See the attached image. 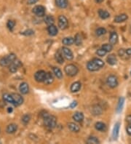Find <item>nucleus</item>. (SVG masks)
I'll list each match as a JSON object with an SVG mask.
<instances>
[{
    "instance_id": "obj_9",
    "label": "nucleus",
    "mask_w": 131,
    "mask_h": 144,
    "mask_svg": "<svg viewBox=\"0 0 131 144\" xmlns=\"http://www.w3.org/2000/svg\"><path fill=\"white\" fill-rule=\"evenodd\" d=\"M87 68L90 71H96L101 68L93 60H92L87 63Z\"/></svg>"
},
{
    "instance_id": "obj_24",
    "label": "nucleus",
    "mask_w": 131,
    "mask_h": 144,
    "mask_svg": "<svg viewBox=\"0 0 131 144\" xmlns=\"http://www.w3.org/2000/svg\"><path fill=\"white\" fill-rule=\"evenodd\" d=\"M127 15L126 14H121L119 15H116V17L114 18V22L116 23H122L124 22L125 20H126L127 19Z\"/></svg>"
},
{
    "instance_id": "obj_12",
    "label": "nucleus",
    "mask_w": 131,
    "mask_h": 144,
    "mask_svg": "<svg viewBox=\"0 0 131 144\" xmlns=\"http://www.w3.org/2000/svg\"><path fill=\"white\" fill-rule=\"evenodd\" d=\"M19 90L20 92V93L26 95L27 94L29 91V85L26 82H22L19 87Z\"/></svg>"
},
{
    "instance_id": "obj_17",
    "label": "nucleus",
    "mask_w": 131,
    "mask_h": 144,
    "mask_svg": "<svg viewBox=\"0 0 131 144\" xmlns=\"http://www.w3.org/2000/svg\"><path fill=\"white\" fill-rule=\"evenodd\" d=\"M17 130H18V125H15V124H10L7 127L6 132L8 134H13V133H15Z\"/></svg>"
},
{
    "instance_id": "obj_46",
    "label": "nucleus",
    "mask_w": 131,
    "mask_h": 144,
    "mask_svg": "<svg viewBox=\"0 0 131 144\" xmlns=\"http://www.w3.org/2000/svg\"><path fill=\"white\" fill-rule=\"evenodd\" d=\"M7 111H8V113H11V112H13V109H12V108H8Z\"/></svg>"
},
{
    "instance_id": "obj_8",
    "label": "nucleus",
    "mask_w": 131,
    "mask_h": 144,
    "mask_svg": "<svg viewBox=\"0 0 131 144\" xmlns=\"http://www.w3.org/2000/svg\"><path fill=\"white\" fill-rule=\"evenodd\" d=\"M33 13L39 17H43L45 15V8L42 5H37L34 7Z\"/></svg>"
},
{
    "instance_id": "obj_14",
    "label": "nucleus",
    "mask_w": 131,
    "mask_h": 144,
    "mask_svg": "<svg viewBox=\"0 0 131 144\" xmlns=\"http://www.w3.org/2000/svg\"><path fill=\"white\" fill-rule=\"evenodd\" d=\"M120 124L119 122H117L115 124L114 129H113V133H112V137L113 139L116 140L119 135V132H120Z\"/></svg>"
},
{
    "instance_id": "obj_4",
    "label": "nucleus",
    "mask_w": 131,
    "mask_h": 144,
    "mask_svg": "<svg viewBox=\"0 0 131 144\" xmlns=\"http://www.w3.org/2000/svg\"><path fill=\"white\" fill-rule=\"evenodd\" d=\"M68 20L64 15H60L58 17V27L60 29L64 30L68 27Z\"/></svg>"
},
{
    "instance_id": "obj_38",
    "label": "nucleus",
    "mask_w": 131,
    "mask_h": 144,
    "mask_svg": "<svg viewBox=\"0 0 131 144\" xmlns=\"http://www.w3.org/2000/svg\"><path fill=\"white\" fill-rule=\"evenodd\" d=\"M92 60H93L101 68L104 66V62L102 61L101 59H100V58H94V59H92Z\"/></svg>"
},
{
    "instance_id": "obj_35",
    "label": "nucleus",
    "mask_w": 131,
    "mask_h": 144,
    "mask_svg": "<svg viewBox=\"0 0 131 144\" xmlns=\"http://www.w3.org/2000/svg\"><path fill=\"white\" fill-rule=\"evenodd\" d=\"M102 48L104 50H106L107 53H109V52L112 51L113 47H112V44H103Z\"/></svg>"
},
{
    "instance_id": "obj_27",
    "label": "nucleus",
    "mask_w": 131,
    "mask_h": 144,
    "mask_svg": "<svg viewBox=\"0 0 131 144\" xmlns=\"http://www.w3.org/2000/svg\"><path fill=\"white\" fill-rule=\"evenodd\" d=\"M55 60L60 64H63L64 63V57L61 51H57V53H55Z\"/></svg>"
},
{
    "instance_id": "obj_32",
    "label": "nucleus",
    "mask_w": 131,
    "mask_h": 144,
    "mask_svg": "<svg viewBox=\"0 0 131 144\" xmlns=\"http://www.w3.org/2000/svg\"><path fill=\"white\" fill-rule=\"evenodd\" d=\"M74 43L77 46H79L81 45L82 43V38L81 37V35L79 34H77L75 37H74Z\"/></svg>"
},
{
    "instance_id": "obj_10",
    "label": "nucleus",
    "mask_w": 131,
    "mask_h": 144,
    "mask_svg": "<svg viewBox=\"0 0 131 144\" xmlns=\"http://www.w3.org/2000/svg\"><path fill=\"white\" fill-rule=\"evenodd\" d=\"M21 63H20V61H18V60H15L12 63L10 64V71L11 73H15V72L18 71V69L19 68V67L20 66Z\"/></svg>"
},
{
    "instance_id": "obj_5",
    "label": "nucleus",
    "mask_w": 131,
    "mask_h": 144,
    "mask_svg": "<svg viewBox=\"0 0 131 144\" xmlns=\"http://www.w3.org/2000/svg\"><path fill=\"white\" fill-rule=\"evenodd\" d=\"M61 53L63 54L64 58H66L68 61H71L74 58V55H73L72 51L70 49H68V47H62Z\"/></svg>"
},
{
    "instance_id": "obj_41",
    "label": "nucleus",
    "mask_w": 131,
    "mask_h": 144,
    "mask_svg": "<svg viewBox=\"0 0 131 144\" xmlns=\"http://www.w3.org/2000/svg\"><path fill=\"white\" fill-rule=\"evenodd\" d=\"M39 0H28L27 1V3L28 5H34V4H36Z\"/></svg>"
},
{
    "instance_id": "obj_31",
    "label": "nucleus",
    "mask_w": 131,
    "mask_h": 144,
    "mask_svg": "<svg viewBox=\"0 0 131 144\" xmlns=\"http://www.w3.org/2000/svg\"><path fill=\"white\" fill-rule=\"evenodd\" d=\"M53 73L55 74V77L58 78V79H62L63 77V73L61 71V70L60 68H58L57 67H53Z\"/></svg>"
},
{
    "instance_id": "obj_44",
    "label": "nucleus",
    "mask_w": 131,
    "mask_h": 144,
    "mask_svg": "<svg viewBox=\"0 0 131 144\" xmlns=\"http://www.w3.org/2000/svg\"><path fill=\"white\" fill-rule=\"evenodd\" d=\"M77 101H74L70 105V107L71 108H74L75 106H77Z\"/></svg>"
},
{
    "instance_id": "obj_42",
    "label": "nucleus",
    "mask_w": 131,
    "mask_h": 144,
    "mask_svg": "<svg viewBox=\"0 0 131 144\" xmlns=\"http://www.w3.org/2000/svg\"><path fill=\"white\" fill-rule=\"evenodd\" d=\"M126 130H127V134L129 135H131V125L128 124Z\"/></svg>"
},
{
    "instance_id": "obj_47",
    "label": "nucleus",
    "mask_w": 131,
    "mask_h": 144,
    "mask_svg": "<svg viewBox=\"0 0 131 144\" xmlns=\"http://www.w3.org/2000/svg\"><path fill=\"white\" fill-rule=\"evenodd\" d=\"M103 1H104V0H96V2L97 3H101Z\"/></svg>"
},
{
    "instance_id": "obj_15",
    "label": "nucleus",
    "mask_w": 131,
    "mask_h": 144,
    "mask_svg": "<svg viewBox=\"0 0 131 144\" xmlns=\"http://www.w3.org/2000/svg\"><path fill=\"white\" fill-rule=\"evenodd\" d=\"M54 82V77L53 76V74L50 72L46 73V76H45V79H44V83L45 85H51L53 82Z\"/></svg>"
},
{
    "instance_id": "obj_20",
    "label": "nucleus",
    "mask_w": 131,
    "mask_h": 144,
    "mask_svg": "<svg viewBox=\"0 0 131 144\" xmlns=\"http://www.w3.org/2000/svg\"><path fill=\"white\" fill-rule=\"evenodd\" d=\"M98 15H99V17L103 20L107 19L110 17V14L109 12H107L106 10H102V9L98 10Z\"/></svg>"
},
{
    "instance_id": "obj_1",
    "label": "nucleus",
    "mask_w": 131,
    "mask_h": 144,
    "mask_svg": "<svg viewBox=\"0 0 131 144\" xmlns=\"http://www.w3.org/2000/svg\"><path fill=\"white\" fill-rule=\"evenodd\" d=\"M42 116L44 119V125L47 127L53 129L56 126L57 119H56L55 116L50 115V114H49L48 113H47L45 111L44 112L43 114H42Z\"/></svg>"
},
{
    "instance_id": "obj_29",
    "label": "nucleus",
    "mask_w": 131,
    "mask_h": 144,
    "mask_svg": "<svg viewBox=\"0 0 131 144\" xmlns=\"http://www.w3.org/2000/svg\"><path fill=\"white\" fill-rule=\"evenodd\" d=\"M44 22L47 26H50V25H53L55 23V19L52 15H47L44 18Z\"/></svg>"
},
{
    "instance_id": "obj_37",
    "label": "nucleus",
    "mask_w": 131,
    "mask_h": 144,
    "mask_svg": "<svg viewBox=\"0 0 131 144\" xmlns=\"http://www.w3.org/2000/svg\"><path fill=\"white\" fill-rule=\"evenodd\" d=\"M15 26V22L14 20H8V22H7V27L9 29V30L10 31H13V29H14Z\"/></svg>"
},
{
    "instance_id": "obj_13",
    "label": "nucleus",
    "mask_w": 131,
    "mask_h": 144,
    "mask_svg": "<svg viewBox=\"0 0 131 144\" xmlns=\"http://www.w3.org/2000/svg\"><path fill=\"white\" fill-rule=\"evenodd\" d=\"M3 99L6 102L9 103H11V104L14 105L15 106H16V103H15V102L14 101V98H13V97L12 95V94H8V93L4 94L3 95Z\"/></svg>"
},
{
    "instance_id": "obj_18",
    "label": "nucleus",
    "mask_w": 131,
    "mask_h": 144,
    "mask_svg": "<svg viewBox=\"0 0 131 144\" xmlns=\"http://www.w3.org/2000/svg\"><path fill=\"white\" fill-rule=\"evenodd\" d=\"M73 119L74 121L77 122H80L84 119V114H83L82 112H79V111H77L73 115Z\"/></svg>"
},
{
    "instance_id": "obj_36",
    "label": "nucleus",
    "mask_w": 131,
    "mask_h": 144,
    "mask_svg": "<svg viewBox=\"0 0 131 144\" xmlns=\"http://www.w3.org/2000/svg\"><path fill=\"white\" fill-rule=\"evenodd\" d=\"M96 33L97 36H102V35H103V34L106 33V30L104 28H98V29H96Z\"/></svg>"
},
{
    "instance_id": "obj_40",
    "label": "nucleus",
    "mask_w": 131,
    "mask_h": 144,
    "mask_svg": "<svg viewBox=\"0 0 131 144\" xmlns=\"http://www.w3.org/2000/svg\"><path fill=\"white\" fill-rule=\"evenodd\" d=\"M21 34L24 36H31L34 34V31L31 29H28V30H26L23 32H22Z\"/></svg>"
},
{
    "instance_id": "obj_26",
    "label": "nucleus",
    "mask_w": 131,
    "mask_h": 144,
    "mask_svg": "<svg viewBox=\"0 0 131 144\" xmlns=\"http://www.w3.org/2000/svg\"><path fill=\"white\" fill-rule=\"evenodd\" d=\"M68 127L69 130H71L72 132H74V133H78L79 131V130H80L79 127L77 124L73 123V122H69L68 123Z\"/></svg>"
},
{
    "instance_id": "obj_11",
    "label": "nucleus",
    "mask_w": 131,
    "mask_h": 144,
    "mask_svg": "<svg viewBox=\"0 0 131 144\" xmlns=\"http://www.w3.org/2000/svg\"><path fill=\"white\" fill-rule=\"evenodd\" d=\"M12 95L14 98V101L17 106L21 105L23 103V98L20 95L18 94V93H12Z\"/></svg>"
},
{
    "instance_id": "obj_22",
    "label": "nucleus",
    "mask_w": 131,
    "mask_h": 144,
    "mask_svg": "<svg viewBox=\"0 0 131 144\" xmlns=\"http://www.w3.org/2000/svg\"><path fill=\"white\" fill-rule=\"evenodd\" d=\"M81 86H82V85H81L80 82H75L72 85L70 90H71V91L72 92H78L81 89Z\"/></svg>"
},
{
    "instance_id": "obj_21",
    "label": "nucleus",
    "mask_w": 131,
    "mask_h": 144,
    "mask_svg": "<svg viewBox=\"0 0 131 144\" xmlns=\"http://www.w3.org/2000/svg\"><path fill=\"white\" fill-rule=\"evenodd\" d=\"M47 31H48V33L50 36H55V35L58 34V29H57V27H56L55 26H54V25L48 26Z\"/></svg>"
},
{
    "instance_id": "obj_45",
    "label": "nucleus",
    "mask_w": 131,
    "mask_h": 144,
    "mask_svg": "<svg viewBox=\"0 0 131 144\" xmlns=\"http://www.w3.org/2000/svg\"><path fill=\"white\" fill-rule=\"evenodd\" d=\"M125 52H126L127 55H131V48H129V49L126 50H125Z\"/></svg>"
},
{
    "instance_id": "obj_7",
    "label": "nucleus",
    "mask_w": 131,
    "mask_h": 144,
    "mask_svg": "<svg viewBox=\"0 0 131 144\" xmlns=\"http://www.w3.org/2000/svg\"><path fill=\"white\" fill-rule=\"evenodd\" d=\"M46 76V72L43 70H40L35 73L34 79L37 82H44Z\"/></svg>"
},
{
    "instance_id": "obj_28",
    "label": "nucleus",
    "mask_w": 131,
    "mask_h": 144,
    "mask_svg": "<svg viewBox=\"0 0 131 144\" xmlns=\"http://www.w3.org/2000/svg\"><path fill=\"white\" fill-rule=\"evenodd\" d=\"M62 42L63 44H65L66 46H70L74 43V39L72 37H66L62 40Z\"/></svg>"
},
{
    "instance_id": "obj_23",
    "label": "nucleus",
    "mask_w": 131,
    "mask_h": 144,
    "mask_svg": "<svg viewBox=\"0 0 131 144\" xmlns=\"http://www.w3.org/2000/svg\"><path fill=\"white\" fill-rule=\"evenodd\" d=\"M118 42V35L116 32H112L109 37V42L111 44H116Z\"/></svg>"
},
{
    "instance_id": "obj_34",
    "label": "nucleus",
    "mask_w": 131,
    "mask_h": 144,
    "mask_svg": "<svg viewBox=\"0 0 131 144\" xmlns=\"http://www.w3.org/2000/svg\"><path fill=\"white\" fill-rule=\"evenodd\" d=\"M30 119H31V116L29 115V114H25V115L23 116L21 122H22L24 125H27L29 122Z\"/></svg>"
},
{
    "instance_id": "obj_6",
    "label": "nucleus",
    "mask_w": 131,
    "mask_h": 144,
    "mask_svg": "<svg viewBox=\"0 0 131 144\" xmlns=\"http://www.w3.org/2000/svg\"><path fill=\"white\" fill-rule=\"evenodd\" d=\"M107 85L111 88H115L118 85V80L117 78L114 75H111L107 78Z\"/></svg>"
},
{
    "instance_id": "obj_19",
    "label": "nucleus",
    "mask_w": 131,
    "mask_h": 144,
    "mask_svg": "<svg viewBox=\"0 0 131 144\" xmlns=\"http://www.w3.org/2000/svg\"><path fill=\"white\" fill-rule=\"evenodd\" d=\"M106 61L107 63L109 64V65H112V66H114L115 65L117 62V59H116V57L115 55L114 54H112V55H109L106 58Z\"/></svg>"
},
{
    "instance_id": "obj_2",
    "label": "nucleus",
    "mask_w": 131,
    "mask_h": 144,
    "mask_svg": "<svg viewBox=\"0 0 131 144\" xmlns=\"http://www.w3.org/2000/svg\"><path fill=\"white\" fill-rule=\"evenodd\" d=\"M15 60H16V55L14 53H11L10 55H6L5 57L0 59V66L3 67L8 66Z\"/></svg>"
},
{
    "instance_id": "obj_33",
    "label": "nucleus",
    "mask_w": 131,
    "mask_h": 144,
    "mask_svg": "<svg viewBox=\"0 0 131 144\" xmlns=\"http://www.w3.org/2000/svg\"><path fill=\"white\" fill-rule=\"evenodd\" d=\"M87 143L88 144H96L100 143V141H99V140L96 137H90L87 140Z\"/></svg>"
},
{
    "instance_id": "obj_25",
    "label": "nucleus",
    "mask_w": 131,
    "mask_h": 144,
    "mask_svg": "<svg viewBox=\"0 0 131 144\" xmlns=\"http://www.w3.org/2000/svg\"><path fill=\"white\" fill-rule=\"evenodd\" d=\"M95 127L96 129L98 131H101V132H105L106 130V126L104 123L103 122H96V125H95Z\"/></svg>"
},
{
    "instance_id": "obj_3",
    "label": "nucleus",
    "mask_w": 131,
    "mask_h": 144,
    "mask_svg": "<svg viewBox=\"0 0 131 144\" xmlns=\"http://www.w3.org/2000/svg\"><path fill=\"white\" fill-rule=\"evenodd\" d=\"M64 71H65V73L69 77H74L78 74L79 69L75 65L68 64V65H66L65 66Z\"/></svg>"
},
{
    "instance_id": "obj_43",
    "label": "nucleus",
    "mask_w": 131,
    "mask_h": 144,
    "mask_svg": "<svg viewBox=\"0 0 131 144\" xmlns=\"http://www.w3.org/2000/svg\"><path fill=\"white\" fill-rule=\"evenodd\" d=\"M126 121L127 122V123H128V124L131 125V115H129L127 116Z\"/></svg>"
},
{
    "instance_id": "obj_16",
    "label": "nucleus",
    "mask_w": 131,
    "mask_h": 144,
    "mask_svg": "<svg viewBox=\"0 0 131 144\" xmlns=\"http://www.w3.org/2000/svg\"><path fill=\"white\" fill-rule=\"evenodd\" d=\"M55 4L59 8L64 9L68 7V0H55Z\"/></svg>"
},
{
    "instance_id": "obj_30",
    "label": "nucleus",
    "mask_w": 131,
    "mask_h": 144,
    "mask_svg": "<svg viewBox=\"0 0 131 144\" xmlns=\"http://www.w3.org/2000/svg\"><path fill=\"white\" fill-rule=\"evenodd\" d=\"M124 103H125V98H120L119 100V103H118V106H117V109H116V112L119 114L120 113L122 110V108L124 106Z\"/></svg>"
},
{
    "instance_id": "obj_39",
    "label": "nucleus",
    "mask_w": 131,
    "mask_h": 144,
    "mask_svg": "<svg viewBox=\"0 0 131 144\" xmlns=\"http://www.w3.org/2000/svg\"><path fill=\"white\" fill-rule=\"evenodd\" d=\"M107 53V52L106 50H104L103 48L101 49H99V50H98L97 51H96V54H97L98 56H101V57H103V56H104Z\"/></svg>"
}]
</instances>
